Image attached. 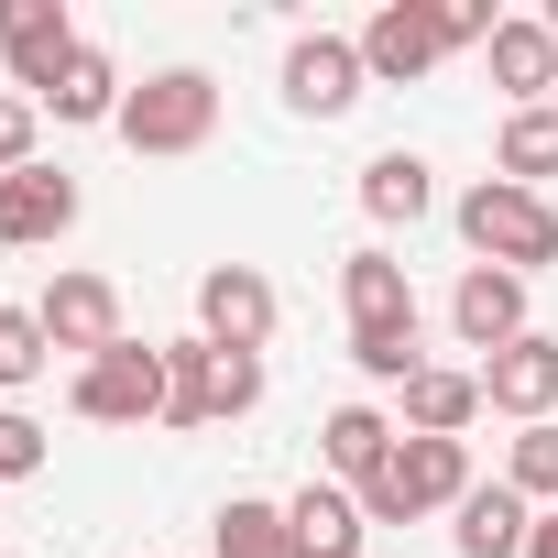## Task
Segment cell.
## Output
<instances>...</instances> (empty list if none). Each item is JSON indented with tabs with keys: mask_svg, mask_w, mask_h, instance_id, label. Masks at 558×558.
<instances>
[{
	"mask_svg": "<svg viewBox=\"0 0 558 558\" xmlns=\"http://www.w3.org/2000/svg\"><path fill=\"white\" fill-rule=\"evenodd\" d=\"M286 525H296V547H307V558H362V536H373L362 493H340V482H307V493H286Z\"/></svg>",
	"mask_w": 558,
	"mask_h": 558,
	"instance_id": "18",
	"label": "cell"
},
{
	"mask_svg": "<svg viewBox=\"0 0 558 558\" xmlns=\"http://www.w3.org/2000/svg\"><path fill=\"white\" fill-rule=\"evenodd\" d=\"M504 482H514L536 514L558 504V416H547V427H514V449H504Z\"/></svg>",
	"mask_w": 558,
	"mask_h": 558,
	"instance_id": "24",
	"label": "cell"
},
{
	"mask_svg": "<svg viewBox=\"0 0 558 558\" xmlns=\"http://www.w3.org/2000/svg\"><path fill=\"white\" fill-rule=\"evenodd\" d=\"M45 362H56L45 318H34V307H0V395H23V384H34Z\"/></svg>",
	"mask_w": 558,
	"mask_h": 558,
	"instance_id": "25",
	"label": "cell"
},
{
	"mask_svg": "<svg viewBox=\"0 0 558 558\" xmlns=\"http://www.w3.org/2000/svg\"><path fill=\"white\" fill-rule=\"evenodd\" d=\"M525 558H558V504L536 514V536H525Z\"/></svg>",
	"mask_w": 558,
	"mask_h": 558,
	"instance_id": "29",
	"label": "cell"
},
{
	"mask_svg": "<svg viewBox=\"0 0 558 558\" xmlns=\"http://www.w3.org/2000/svg\"><path fill=\"white\" fill-rule=\"evenodd\" d=\"M395 438H405V427H395L384 405H329L318 460L340 471V493H373V482H384V460H395Z\"/></svg>",
	"mask_w": 558,
	"mask_h": 558,
	"instance_id": "15",
	"label": "cell"
},
{
	"mask_svg": "<svg viewBox=\"0 0 558 558\" xmlns=\"http://www.w3.org/2000/svg\"><path fill=\"white\" fill-rule=\"evenodd\" d=\"M66 230H77V175L66 165L0 175V252H34V241H66Z\"/></svg>",
	"mask_w": 558,
	"mask_h": 558,
	"instance_id": "13",
	"label": "cell"
},
{
	"mask_svg": "<svg viewBox=\"0 0 558 558\" xmlns=\"http://www.w3.org/2000/svg\"><path fill=\"white\" fill-rule=\"evenodd\" d=\"M438 34H449V56H460V45H493V34H504V12H493V0H449Z\"/></svg>",
	"mask_w": 558,
	"mask_h": 558,
	"instance_id": "28",
	"label": "cell"
},
{
	"mask_svg": "<svg viewBox=\"0 0 558 558\" xmlns=\"http://www.w3.org/2000/svg\"><path fill=\"white\" fill-rule=\"evenodd\" d=\"M34 143H45V110H34L23 88H0V175H23V165H45Z\"/></svg>",
	"mask_w": 558,
	"mask_h": 558,
	"instance_id": "26",
	"label": "cell"
},
{
	"mask_svg": "<svg viewBox=\"0 0 558 558\" xmlns=\"http://www.w3.org/2000/svg\"><path fill=\"white\" fill-rule=\"evenodd\" d=\"M362 208H373L384 230H416V219L438 208V175H427V154H405V143H395V154H373V165H362Z\"/></svg>",
	"mask_w": 558,
	"mask_h": 558,
	"instance_id": "19",
	"label": "cell"
},
{
	"mask_svg": "<svg viewBox=\"0 0 558 558\" xmlns=\"http://www.w3.org/2000/svg\"><path fill=\"white\" fill-rule=\"evenodd\" d=\"M536 23H547V45H558V0H547V12H536Z\"/></svg>",
	"mask_w": 558,
	"mask_h": 558,
	"instance_id": "30",
	"label": "cell"
},
{
	"mask_svg": "<svg viewBox=\"0 0 558 558\" xmlns=\"http://www.w3.org/2000/svg\"><path fill=\"white\" fill-rule=\"evenodd\" d=\"M208 547H219V558H307L296 525H286V504H263V493H230L219 525H208Z\"/></svg>",
	"mask_w": 558,
	"mask_h": 558,
	"instance_id": "23",
	"label": "cell"
},
{
	"mask_svg": "<svg viewBox=\"0 0 558 558\" xmlns=\"http://www.w3.org/2000/svg\"><path fill=\"white\" fill-rule=\"evenodd\" d=\"M525 536H536V504L514 482H471L460 493V525H449L460 558H525Z\"/></svg>",
	"mask_w": 558,
	"mask_h": 558,
	"instance_id": "16",
	"label": "cell"
},
{
	"mask_svg": "<svg viewBox=\"0 0 558 558\" xmlns=\"http://www.w3.org/2000/svg\"><path fill=\"white\" fill-rule=\"evenodd\" d=\"M45 460H56V438H45L23 405H0V482H34Z\"/></svg>",
	"mask_w": 558,
	"mask_h": 558,
	"instance_id": "27",
	"label": "cell"
},
{
	"mask_svg": "<svg viewBox=\"0 0 558 558\" xmlns=\"http://www.w3.org/2000/svg\"><path fill=\"white\" fill-rule=\"evenodd\" d=\"M471 416H482V373H449V362H427V373L405 384V416H395V427H405V438H460Z\"/></svg>",
	"mask_w": 558,
	"mask_h": 558,
	"instance_id": "20",
	"label": "cell"
},
{
	"mask_svg": "<svg viewBox=\"0 0 558 558\" xmlns=\"http://www.w3.org/2000/svg\"><path fill=\"white\" fill-rule=\"evenodd\" d=\"M362 99H373L362 34H296V45H286V110H307V121H351Z\"/></svg>",
	"mask_w": 558,
	"mask_h": 558,
	"instance_id": "7",
	"label": "cell"
},
{
	"mask_svg": "<svg viewBox=\"0 0 558 558\" xmlns=\"http://www.w3.org/2000/svg\"><path fill=\"white\" fill-rule=\"evenodd\" d=\"M460 493H471V449L460 438H395V460L362 493V514L373 525H416V514H460Z\"/></svg>",
	"mask_w": 558,
	"mask_h": 558,
	"instance_id": "5",
	"label": "cell"
},
{
	"mask_svg": "<svg viewBox=\"0 0 558 558\" xmlns=\"http://www.w3.org/2000/svg\"><path fill=\"white\" fill-rule=\"evenodd\" d=\"M449 329H460V351H514L525 340V274H504V263H471L460 274V296H449Z\"/></svg>",
	"mask_w": 558,
	"mask_h": 558,
	"instance_id": "14",
	"label": "cell"
},
{
	"mask_svg": "<svg viewBox=\"0 0 558 558\" xmlns=\"http://www.w3.org/2000/svg\"><path fill=\"white\" fill-rule=\"evenodd\" d=\"M88 427H165V351L154 340H121V351H99V362H77V395H66Z\"/></svg>",
	"mask_w": 558,
	"mask_h": 558,
	"instance_id": "6",
	"label": "cell"
},
{
	"mask_svg": "<svg viewBox=\"0 0 558 558\" xmlns=\"http://www.w3.org/2000/svg\"><path fill=\"white\" fill-rule=\"evenodd\" d=\"M482 405L514 416V427H547V416H558V340L525 329L514 351H493V362H482Z\"/></svg>",
	"mask_w": 558,
	"mask_h": 558,
	"instance_id": "12",
	"label": "cell"
},
{
	"mask_svg": "<svg viewBox=\"0 0 558 558\" xmlns=\"http://www.w3.org/2000/svg\"><path fill=\"white\" fill-rule=\"evenodd\" d=\"M340 307H351V362L405 395V384L427 373V351H416V274H405L384 241H362V252L340 263Z\"/></svg>",
	"mask_w": 558,
	"mask_h": 558,
	"instance_id": "1",
	"label": "cell"
},
{
	"mask_svg": "<svg viewBox=\"0 0 558 558\" xmlns=\"http://www.w3.org/2000/svg\"><path fill=\"white\" fill-rule=\"evenodd\" d=\"M77 45H88V34L66 23V0H0V56H12V88H23V99H45Z\"/></svg>",
	"mask_w": 558,
	"mask_h": 558,
	"instance_id": "10",
	"label": "cell"
},
{
	"mask_svg": "<svg viewBox=\"0 0 558 558\" xmlns=\"http://www.w3.org/2000/svg\"><path fill=\"white\" fill-rule=\"evenodd\" d=\"M482 66H493V88L514 99V110H547V88H558V45H547V23L525 12V23H504L493 45H482Z\"/></svg>",
	"mask_w": 558,
	"mask_h": 558,
	"instance_id": "17",
	"label": "cell"
},
{
	"mask_svg": "<svg viewBox=\"0 0 558 558\" xmlns=\"http://www.w3.org/2000/svg\"><path fill=\"white\" fill-rule=\"evenodd\" d=\"M34 318H45V340L77 351V362H99V351L132 340V329H121V286H110V274H56V286L34 296Z\"/></svg>",
	"mask_w": 558,
	"mask_h": 558,
	"instance_id": "9",
	"label": "cell"
},
{
	"mask_svg": "<svg viewBox=\"0 0 558 558\" xmlns=\"http://www.w3.org/2000/svg\"><path fill=\"white\" fill-rule=\"evenodd\" d=\"M121 99H132V88H121V66H110L99 45H77V56L56 66V88H45L34 110H56V121H121Z\"/></svg>",
	"mask_w": 558,
	"mask_h": 558,
	"instance_id": "21",
	"label": "cell"
},
{
	"mask_svg": "<svg viewBox=\"0 0 558 558\" xmlns=\"http://www.w3.org/2000/svg\"><path fill=\"white\" fill-rule=\"evenodd\" d=\"M132 154H197L208 132H219V77L208 66H154L132 99H121V121H110Z\"/></svg>",
	"mask_w": 558,
	"mask_h": 558,
	"instance_id": "3",
	"label": "cell"
},
{
	"mask_svg": "<svg viewBox=\"0 0 558 558\" xmlns=\"http://www.w3.org/2000/svg\"><path fill=\"white\" fill-rule=\"evenodd\" d=\"M438 56H449V34H438L427 0H384V12L362 23V66H373V88H416Z\"/></svg>",
	"mask_w": 558,
	"mask_h": 558,
	"instance_id": "11",
	"label": "cell"
},
{
	"mask_svg": "<svg viewBox=\"0 0 558 558\" xmlns=\"http://www.w3.org/2000/svg\"><path fill=\"white\" fill-rule=\"evenodd\" d=\"M460 241H471V263H504V274H536L558 263V208L536 197V186H504V175H482L471 197H460Z\"/></svg>",
	"mask_w": 558,
	"mask_h": 558,
	"instance_id": "2",
	"label": "cell"
},
{
	"mask_svg": "<svg viewBox=\"0 0 558 558\" xmlns=\"http://www.w3.org/2000/svg\"><path fill=\"white\" fill-rule=\"evenodd\" d=\"M274 318H286L274 274H252V263H208V274H197V340H219V351H252V362H263Z\"/></svg>",
	"mask_w": 558,
	"mask_h": 558,
	"instance_id": "8",
	"label": "cell"
},
{
	"mask_svg": "<svg viewBox=\"0 0 558 558\" xmlns=\"http://www.w3.org/2000/svg\"><path fill=\"white\" fill-rule=\"evenodd\" d=\"M263 405V362L219 340H165V427H219Z\"/></svg>",
	"mask_w": 558,
	"mask_h": 558,
	"instance_id": "4",
	"label": "cell"
},
{
	"mask_svg": "<svg viewBox=\"0 0 558 558\" xmlns=\"http://www.w3.org/2000/svg\"><path fill=\"white\" fill-rule=\"evenodd\" d=\"M493 175L547 197V175H558V99H547V110H504V132H493Z\"/></svg>",
	"mask_w": 558,
	"mask_h": 558,
	"instance_id": "22",
	"label": "cell"
}]
</instances>
